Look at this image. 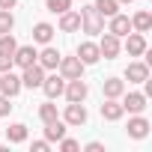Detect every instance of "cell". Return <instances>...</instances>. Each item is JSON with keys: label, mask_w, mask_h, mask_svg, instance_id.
Masks as SVG:
<instances>
[{"label": "cell", "mask_w": 152, "mask_h": 152, "mask_svg": "<svg viewBox=\"0 0 152 152\" xmlns=\"http://www.w3.org/2000/svg\"><path fill=\"white\" fill-rule=\"evenodd\" d=\"M87 93H90V90H87V81H84V78H72V81L66 84V90H63V96H66L69 102H84Z\"/></svg>", "instance_id": "obj_7"}, {"label": "cell", "mask_w": 152, "mask_h": 152, "mask_svg": "<svg viewBox=\"0 0 152 152\" xmlns=\"http://www.w3.org/2000/svg\"><path fill=\"white\" fill-rule=\"evenodd\" d=\"M107 33H113V36H119V39L128 36V33H131V18H128V15H119V12L110 15V27H107Z\"/></svg>", "instance_id": "obj_12"}, {"label": "cell", "mask_w": 152, "mask_h": 152, "mask_svg": "<svg viewBox=\"0 0 152 152\" xmlns=\"http://www.w3.org/2000/svg\"><path fill=\"white\" fill-rule=\"evenodd\" d=\"M0 78H3V84H0V93H3V96L15 99V96L21 93V78H18V75H12V69H9V72H3Z\"/></svg>", "instance_id": "obj_9"}, {"label": "cell", "mask_w": 152, "mask_h": 152, "mask_svg": "<svg viewBox=\"0 0 152 152\" xmlns=\"http://www.w3.org/2000/svg\"><path fill=\"white\" fill-rule=\"evenodd\" d=\"M125 96V93H122ZM122 110H128V113H143L146 110V96L143 93H128L125 99H122Z\"/></svg>", "instance_id": "obj_14"}, {"label": "cell", "mask_w": 152, "mask_h": 152, "mask_svg": "<svg viewBox=\"0 0 152 152\" xmlns=\"http://www.w3.org/2000/svg\"><path fill=\"white\" fill-rule=\"evenodd\" d=\"M12 27H15L12 9H0V33H12Z\"/></svg>", "instance_id": "obj_26"}, {"label": "cell", "mask_w": 152, "mask_h": 152, "mask_svg": "<svg viewBox=\"0 0 152 152\" xmlns=\"http://www.w3.org/2000/svg\"><path fill=\"white\" fill-rule=\"evenodd\" d=\"M42 90H45L48 99H57V96H63V90H66V78H63V75H45Z\"/></svg>", "instance_id": "obj_8"}, {"label": "cell", "mask_w": 152, "mask_h": 152, "mask_svg": "<svg viewBox=\"0 0 152 152\" xmlns=\"http://www.w3.org/2000/svg\"><path fill=\"white\" fill-rule=\"evenodd\" d=\"M60 30H63V33H75V30H81V12H72V9L60 12Z\"/></svg>", "instance_id": "obj_18"}, {"label": "cell", "mask_w": 152, "mask_h": 152, "mask_svg": "<svg viewBox=\"0 0 152 152\" xmlns=\"http://www.w3.org/2000/svg\"><path fill=\"white\" fill-rule=\"evenodd\" d=\"M39 116H42V122H54V119H60V113H57V104L45 102V104L39 107Z\"/></svg>", "instance_id": "obj_25"}, {"label": "cell", "mask_w": 152, "mask_h": 152, "mask_svg": "<svg viewBox=\"0 0 152 152\" xmlns=\"http://www.w3.org/2000/svg\"><path fill=\"white\" fill-rule=\"evenodd\" d=\"M81 3H87V0H81Z\"/></svg>", "instance_id": "obj_36"}, {"label": "cell", "mask_w": 152, "mask_h": 152, "mask_svg": "<svg viewBox=\"0 0 152 152\" xmlns=\"http://www.w3.org/2000/svg\"><path fill=\"white\" fill-rule=\"evenodd\" d=\"M45 6H48V12H54V15H60V12H66V9H72V0H45Z\"/></svg>", "instance_id": "obj_27"}, {"label": "cell", "mask_w": 152, "mask_h": 152, "mask_svg": "<svg viewBox=\"0 0 152 152\" xmlns=\"http://www.w3.org/2000/svg\"><path fill=\"white\" fill-rule=\"evenodd\" d=\"M60 75H63V78L66 81H72V78H84V63L78 60V54H75V57H60Z\"/></svg>", "instance_id": "obj_3"}, {"label": "cell", "mask_w": 152, "mask_h": 152, "mask_svg": "<svg viewBox=\"0 0 152 152\" xmlns=\"http://www.w3.org/2000/svg\"><path fill=\"white\" fill-rule=\"evenodd\" d=\"M9 69H12V54L0 51V72H9Z\"/></svg>", "instance_id": "obj_29"}, {"label": "cell", "mask_w": 152, "mask_h": 152, "mask_svg": "<svg viewBox=\"0 0 152 152\" xmlns=\"http://www.w3.org/2000/svg\"><path fill=\"white\" fill-rule=\"evenodd\" d=\"M33 152H48V140H36L33 143Z\"/></svg>", "instance_id": "obj_32"}, {"label": "cell", "mask_w": 152, "mask_h": 152, "mask_svg": "<svg viewBox=\"0 0 152 152\" xmlns=\"http://www.w3.org/2000/svg\"><path fill=\"white\" fill-rule=\"evenodd\" d=\"M93 9H96L102 18H110V15H116V12H119V3H116V0H96Z\"/></svg>", "instance_id": "obj_23"}, {"label": "cell", "mask_w": 152, "mask_h": 152, "mask_svg": "<svg viewBox=\"0 0 152 152\" xmlns=\"http://www.w3.org/2000/svg\"><path fill=\"white\" fill-rule=\"evenodd\" d=\"M149 27H152V15H149V9H140V12L131 18V30H137V33H149Z\"/></svg>", "instance_id": "obj_22"}, {"label": "cell", "mask_w": 152, "mask_h": 152, "mask_svg": "<svg viewBox=\"0 0 152 152\" xmlns=\"http://www.w3.org/2000/svg\"><path fill=\"white\" fill-rule=\"evenodd\" d=\"M60 149H63V152H78L81 143H78V140H72V137H60Z\"/></svg>", "instance_id": "obj_28"}, {"label": "cell", "mask_w": 152, "mask_h": 152, "mask_svg": "<svg viewBox=\"0 0 152 152\" xmlns=\"http://www.w3.org/2000/svg\"><path fill=\"white\" fill-rule=\"evenodd\" d=\"M6 137H9V143H24L27 140V125L24 122H12L6 128Z\"/></svg>", "instance_id": "obj_24"}, {"label": "cell", "mask_w": 152, "mask_h": 152, "mask_svg": "<svg viewBox=\"0 0 152 152\" xmlns=\"http://www.w3.org/2000/svg\"><path fill=\"white\" fill-rule=\"evenodd\" d=\"M9 110H12V104H9V96H3V93H0V116H9Z\"/></svg>", "instance_id": "obj_30"}, {"label": "cell", "mask_w": 152, "mask_h": 152, "mask_svg": "<svg viewBox=\"0 0 152 152\" xmlns=\"http://www.w3.org/2000/svg\"><path fill=\"white\" fill-rule=\"evenodd\" d=\"M128 137H134V140H143L146 134H149V119H143L140 113H134L131 119H128Z\"/></svg>", "instance_id": "obj_11"}, {"label": "cell", "mask_w": 152, "mask_h": 152, "mask_svg": "<svg viewBox=\"0 0 152 152\" xmlns=\"http://www.w3.org/2000/svg\"><path fill=\"white\" fill-rule=\"evenodd\" d=\"M116 3H134V0H116Z\"/></svg>", "instance_id": "obj_34"}, {"label": "cell", "mask_w": 152, "mask_h": 152, "mask_svg": "<svg viewBox=\"0 0 152 152\" xmlns=\"http://www.w3.org/2000/svg\"><path fill=\"white\" fill-rule=\"evenodd\" d=\"M18 0H0V9H15Z\"/></svg>", "instance_id": "obj_33"}, {"label": "cell", "mask_w": 152, "mask_h": 152, "mask_svg": "<svg viewBox=\"0 0 152 152\" xmlns=\"http://www.w3.org/2000/svg\"><path fill=\"white\" fill-rule=\"evenodd\" d=\"M36 57H39V51H36L33 45H18V48H15V54H12V66L27 69V66H33V63H36Z\"/></svg>", "instance_id": "obj_5"}, {"label": "cell", "mask_w": 152, "mask_h": 152, "mask_svg": "<svg viewBox=\"0 0 152 152\" xmlns=\"http://www.w3.org/2000/svg\"><path fill=\"white\" fill-rule=\"evenodd\" d=\"M125 51H128V57L146 54V36H143V33H128V36H125Z\"/></svg>", "instance_id": "obj_13"}, {"label": "cell", "mask_w": 152, "mask_h": 152, "mask_svg": "<svg viewBox=\"0 0 152 152\" xmlns=\"http://www.w3.org/2000/svg\"><path fill=\"white\" fill-rule=\"evenodd\" d=\"M102 93H104V99H122L125 84H122L119 78H104V81H102Z\"/></svg>", "instance_id": "obj_19"}, {"label": "cell", "mask_w": 152, "mask_h": 152, "mask_svg": "<svg viewBox=\"0 0 152 152\" xmlns=\"http://www.w3.org/2000/svg\"><path fill=\"white\" fill-rule=\"evenodd\" d=\"M84 149H87V152H104V143H99V140H93V143H87Z\"/></svg>", "instance_id": "obj_31"}, {"label": "cell", "mask_w": 152, "mask_h": 152, "mask_svg": "<svg viewBox=\"0 0 152 152\" xmlns=\"http://www.w3.org/2000/svg\"><path fill=\"white\" fill-rule=\"evenodd\" d=\"M78 60H81L84 66H93V63H99V60H102V54H99V45H96V42H81V45H78Z\"/></svg>", "instance_id": "obj_10"}, {"label": "cell", "mask_w": 152, "mask_h": 152, "mask_svg": "<svg viewBox=\"0 0 152 152\" xmlns=\"http://www.w3.org/2000/svg\"><path fill=\"white\" fill-rule=\"evenodd\" d=\"M42 81H45V69H42L39 63L27 66V69H24V75H21V87H30V90L42 87Z\"/></svg>", "instance_id": "obj_6"}, {"label": "cell", "mask_w": 152, "mask_h": 152, "mask_svg": "<svg viewBox=\"0 0 152 152\" xmlns=\"http://www.w3.org/2000/svg\"><path fill=\"white\" fill-rule=\"evenodd\" d=\"M122 102L119 99H104V104H102V119H107V122H116V119H122Z\"/></svg>", "instance_id": "obj_15"}, {"label": "cell", "mask_w": 152, "mask_h": 152, "mask_svg": "<svg viewBox=\"0 0 152 152\" xmlns=\"http://www.w3.org/2000/svg\"><path fill=\"white\" fill-rule=\"evenodd\" d=\"M125 78H128V84H143V81L149 78V66H146V63H128Z\"/></svg>", "instance_id": "obj_17"}, {"label": "cell", "mask_w": 152, "mask_h": 152, "mask_svg": "<svg viewBox=\"0 0 152 152\" xmlns=\"http://www.w3.org/2000/svg\"><path fill=\"white\" fill-rule=\"evenodd\" d=\"M54 33H57V30H54L48 21H39V24L33 27V42H39V45H51Z\"/></svg>", "instance_id": "obj_20"}, {"label": "cell", "mask_w": 152, "mask_h": 152, "mask_svg": "<svg viewBox=\"0 0 152 152\" xmlns=\"http://www.w3.org/2000/svg\"><path fill=\"white\" fill-rule=\"evenodd\" d=\"M60 137H66V122H63V119L45 122V140H48V143H54V140H60Z\"/></svg>", "instance_id": "obj_21"}, {"label": "cell", "mask_w": 152, "mask_h": 152, "mask_svg": "<svg viewBox=\"0 0 152 152\" xmlns=\"http://www.w3.org/2000/svg\"><path fill=\"white\" fill-rule=\"evenodd\" d=\"M81 27H84V33L96 36V33L104 30V18H102L93 6H84V9H81Z\"/></svg>", "instance_id": "obj_1"}, {"label": "cell", "mask_w": 152, "mask_h": 152, "mask_svg": "<svg viewBox=\"0 0 152 152\" xmlns=\"http://www.w3.org/2000/svg\"><path fill=\"white\" fill-rule=\"evenodd\" d=\"M119 51H122V45H119V36H113V33H104V36H102V42H99V54H102L104 60H116V57H119Z\"/></svg>", "instance_id": "obj_4"}, {"label": "cell", "mask_w": 152, "mask_h": 152, "mask_svg": "<svg viewBox=\"0 0 152 152\" xmlns=\"http://www.w3.org/2000/svg\"><path fill=\"white\" fill-rule=\"evenodd\" d=\"M0 84H3V78H0Z\"/></svg>", "instance_id": "obj_35"}, {"label": "cell", "mask_w": 152, "mask_h": 152, "mask_svg": "<svg viewBox=\"0 0 152 152\" xmlns=\"http://www.w3.org/2000/svg\"><path fill=\"white\" fill-rule=\"evenodd\" d=\"M63 122L66 125H84L87 122V107H84V102H69L66 104V110H63Z\"/></svg>", "instance_id": "obj_2"}, {"label": "cell", "mask_w": 152, "mask_h": 152, "mask_svg": "<svg viewBox=\"0 0 152 152\" xmlns=\"http://www.w3.org/2000/svg\"><path fill=\"white\" fill-rule=\"evenodd\" d=\"M60 57H63V54H60L57 48L45 45V51H42L39 57H36V63H39V66H42V69L48 72V69H57V66H60Z\"/></svg>", "instance_id": "obj_16"}]
</instances>
